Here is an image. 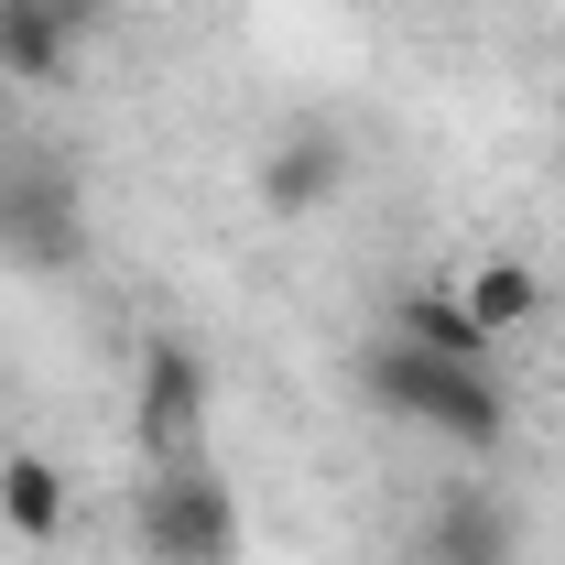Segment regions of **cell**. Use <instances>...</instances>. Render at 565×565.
Here are the masks:
<instances>
[{
	"instance_id": "9c48e42d",
	"label": "cell",
	"mask_w": 565,
	"mask_h": 565,
	"mask_svg": "<svg viewBox=\"0 0 565 565\" xmlns=\"http://www.w3.org/2000/svg\"><path fill=\"white\" fill-rule=\"evenodd\" d=\"M0 522H11L22 544H55V533H66V468L33 457V446L0 457Z\"/></svg>"
},
{
	"instance_id": "6da1fadb",
	"label": "cell",
	"mask_w": 565,
	"mask_h": 565,
	"mask_svg": "<svg viewBox=\"0 0 565 565\" xmlns=\"http://www.w3.org/2000/svg\"><path fill=\"white\" fill-rule=\"evenodd\" d=\"M359 392H370L381 414H403V424H424V435H446L457 457H490L500 435H511V392H500V370L424 359L414 338H381V349L359 359Z\"/></svg>"
},
{
	"instance_id": "8992f818",
	"label": "cell",
	"mask_w": 565,
	"mask_h": 565,
	"mask_svg": "<svg viewBox=\"0 0 565 565\" xmlns=\"http://www.w3.org/2000/svg\"><path fill=\"white\" fill-rule=\"evenodd\" d=\"M392 338H414L424 359H457V370H500V338L468 316V305H457V294H435V282H424V294H403Z\"/></svg>"
},
{
	"instance_id": "5b68a950",
	"label": "cell",
	"mask_w": 565,
	"mask_h": 565,
	"mask_svg": "<svg viewBox=\"0 0 565 565\" xmlns=\"http://www.w3.org/2000/svg\"><path fill=\"white\" fill-rule=\"evenodd\" d=\"M338 196H349V141L338 131H294L273 163H262V207L273 217H327Z\"/></svg>"
},
{
	"instance_id": "277c9868",
	"label": "cell",
	"mask_w": 565,
	"mask_h": 565,
	"mask_svg": "<svg viewBox=\"0 0 565 565\" xmlns=\"http://www.w3.org/2000/svg\"><path fill=\"white\" fill-rule=\"evenodd\" d=\"M0 250H22L33 273H66L76 250H87V217H76L55 163H11L0 174Z\"/></svg>"
},
{
	"instance_id": "7a4b0ae2",
	"label": "cell",
	"mask_w": 565,
	"mask_h": 565,
	"mask_svg": "<svg viewBox=\"0 0 565 565\" xmlns=\"http://www.w3.org/2000/svg\"><path fill=\"white\" fill-rule=\"evenodd\" d=\"M141 544H152V565H239V490L207 457L152 468L141 479Z\"/></svg>"
},
{
	"instance_id": "ba28073f",
	"label": "cell",
	"mask_w": 565,
	"mask_h": 565,
	"mask_svg": "<svg viewBox=\"0 0 565 565\" xmlns=\"http://www.w3.org/2000/svg\"><path fill=\"white\" fill-rule=\"evenodd\" d=\"M66 55H76V33H66L55 0H0V66L22 76V87H55Z\"/></svg>"
},
{
	"instance_id": "52a82bcc",
	"label": "cell",
	"mask_w": 565,
	"mask_h": 565,
	"mask_svg": "<svg viewBox=\"0 0 565 565\" xmlns=\"http://www.w3.org/2000/svg\"><path fill=\"white\" fill-rule=\"evenodd\" d=\"M457 305L490 327V338H522V327H544V305H555V282L533 273V262H479V273L457 282Z\"/></svg>"
},
{
	"instance_id": "30bf717a",
	"label": "cell",
	"mask_w": 565,
	"mask_h": 565,
	"mask_svg": "<svg viewBox=\"0 0 565 565\" xmlns=\"http://www.w3.org/2000/svg\"><path fill=\"white\" fill-rule=\"evenodd\" d=\"M424 565H511V522H500L490 500H435Z\"/></svg>"
},
{
	"instance_id": "3957f363",
	"label": "cell",
	"mask_w": 565,
	"mask_h": 565,
	"mask_svg": "<svg viewBox=\"0 0 565 565\" xmlns=\"http://www.w3.org/2000/svg\"><path fill=\"white\" fill-rule=\"evenodd\" d=\"M207 359L185 349V338H152L141 349V457L152 468H185V457H207Z\"/></svg>"
}]
</instances>
